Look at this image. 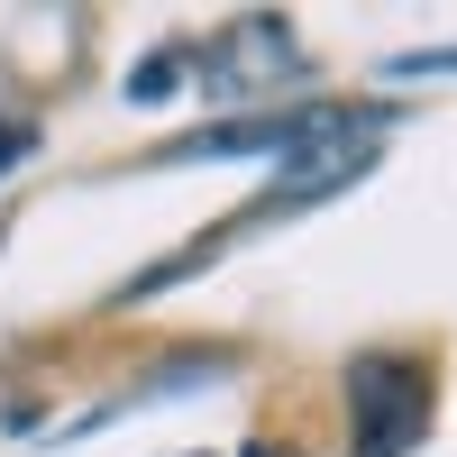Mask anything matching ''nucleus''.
I'll list each match as a JSON object with an SVG mask.
<instances>
[{"label":"nucleus","mask_w":457,"mask_h":457,"mask_svg":"<svg viewBox=\"0 0 457 457\" xmlns=\"http://www.w3.org/2000/svg\"><path fill=\"white\" fill-rule=\"evenodd\" d=\"M348 457H411L439 421V357L430 348H357L338 375Z\"/></svg>","instance_id":"2"},{"label":"nucleus","mask_w":457,"mask_h":457,"mask_svg":"<svg viewBox=\"0 0 457 457\" xmlns=\"http://www.w3.org/2000/svg\"><path fill=\"white\" fill-rule=\"evenodd\" d=\"M28 156H37V129H28V120H10V110H0V183H10V174H19Z\"/></svg>","instance_id":"5"},{"label":"nucleus","mask_w":457,"mask_h":457,"mask_svg":"<svg viewBox=\"0 0 457 457\" xmlns=\"http://www.w3.org/2000/svg\"><path fill=\"white\" fill-rule=\"evenodd\" d=\"M394 110L375 101H293V110H256V120H211L193 137H165L156 165H202V156H284V165H320V156H366V137Z\"/></svg>","instance_id":"1"},{"label":"nucleus","mask_w":457,"mask_h":457,"mask_svg":"<svg viewBox=\"0 0 457 457\" xmlns=\"http://www.w3.org/2000/svg\"><path fill=\"white\" fill-rule=\"evenodd\" d=\"M284 64H293V28H284V19H265V10L228 19V28L211 37V46H193V73H202V92H220V101L275 92V83H284Z\"/></svg>","instance_id":"3"},{"label":"nucleus","mask_w":457,"mask_h":457,"mask_svg":"<svg viewBox=\"0 0 457 457\" xmlns=\"http://www.w3.org/2000/svg\"><path fill=\"white\" fill-rule=\"evenodd\" d=\"M183 73H193V46H156V55H137V64H129V101H174Z\"/></svg>","instance_id":"4"},{"label":"nucleus","mask_w":457,"mask_h":457,"mask_svg":"<svg viewBox=\"0 0 457 457\" xmlns=\"http://www.w3.org/2000/svg\"><path fill=\"white\" fill-rule=\"evenodd\" d=\"M247 457H275V439H247Z\"/></svg>","instance_id":"7"},{"label":"nucleus","mask_w":457,"mask_h":457,"mask_svg":"<svg viewBox=\"0 0 457 457\" xmlns=\"http://www.w3.org/2000/svg\"><path fill=\"white\" fill-rule=\"evenodd\" d=\"M385 73H457V46H430V55H394Z\"/></svg>","instance_id":"6"}]
</instances>
